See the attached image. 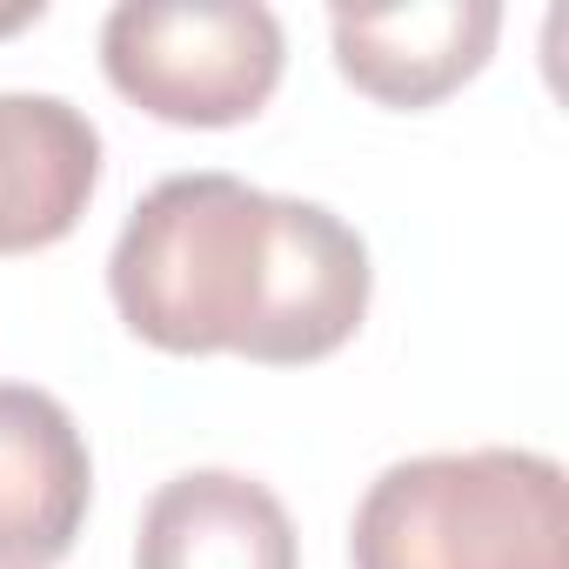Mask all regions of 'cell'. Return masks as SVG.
I'll list each match as a JSON object with an SVG mask.
<instances>
[{
	"instance_id": "1",
	"label": "cell",
	"mask_w": 569,
	"mask_h": 569,
	"mask_svg": "<svg viewBox=\"0 0 569 569\" xmlns=\"http://www.w3.org/2000/svg\"><path fill=\"white\" fill-rule=\"evenodd\" d=\"M369 241L322 201L241 174H168L114 234L108 296L161 356H248L302 369L369 316Z\"/></svg>"
},
{
	"instance_id": "2",
	"label": "cell",
	"mask_w": 569,
	"mask_h": 569,
	"mask_svg": "<svg viewBox=\"0 0 569 569\" xmlns=\"http://www.w3.org/2000/svg\"><path fill=\"white\" fill-rule=\"evenodd\" d=\"M356 569H569V482L536 449L389 462L349 522Z\"/></svg>"
},
{
	"instance_id": "3",
	"label": "cell",
	"mask_w": 569,
	"mask_h": 569,
	"mask_svg": "<svg viewBox=\"0 0 569 569\" xmlns=\"http://www.w3.org/2000/svg\"><path fill=\"white\" fill-rule=\"evenodd\" d=\"M281 21L261 0H121L101 68L121 101L168 128H234L281 88Z\"/></svg>"
},
{
	"instance_id": "4",
	"label": "cell",
	"mask_w": 569,
	"mask_h": 569,
	"mask_svg": "<svg viewBox=\"0 0 569 569\" xmlns=\"http://www.w3.org/2000/svg\"><path fill=\"white\" fill-rule=\"evenodd\" d=\"M502 34L496 0H409V8H336L329 41L349 88L382 108H436L482 74Z\"/></svg>"
},
{
	"instance_id": "5",
	"label": "cell",
	"mask_w": 569,
	"mask_h": 569,
	"mask_svg": "<svg viewBox=\"0 0 569 569\" xmlns=\"http://www.w3.org/2000/svg\"><path fill=\"white\" fill-rule=\"evenodd\" d=\"M94 502L74 416L28 382H0V569H54Z\"/></svg>"
},
{
	"instance_id": "6",
	"label": "cell",
	"mask_w": 569,
	"mask_h": 569,
	"mask_svg": "<svg viewBox=\"0 0 569 569\" xmlns=\"http://www.w3.org/2000/svg\"><path fill=\"white\" fill-rule=\"evenodd\" d=\"M101 188V128L61 94H0V254L81 228Z\"/></svg>"
},
{
	"instance_id": "7",
	"label": "cell",
	"mask_w": 569,
	"mask_h": 569,
	"mask_svg": "<svg viewBox=\"0 0 569 569\" xmlns=\"http://www.w3.org/2000/svg\"><path fill=\"white\" fill-rule=\"evenodd\" d=\"M134 569H302V542L268 482L188 469L148 496Z\"/></svg>"
},
{
	"instance_id": "8",
	"label": "cell",
	"mask_w": 569,
	"mask_h": 569,
	"mask_svg": "<svg viewBox=\"0 0 569 569\" xmlns=\"http://www.w3.org/2000/svg\"><path fill=\"white\" fill-rule=\"evenodd\" d=\"M28 21H41V0H34V8H14V14H0V34H14V28H28Z\"/></svg>"
}]
</instances>
